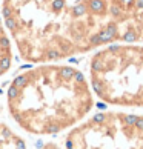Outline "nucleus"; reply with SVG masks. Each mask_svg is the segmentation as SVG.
Returning <instances> with one entry per match:
<instances>
[{
	"label": "nucleus",
	"mask_w": 143,
	"mask_h": 149,
	"mask_svg": "<svg viewBox=\"0 0 143 149\" xmlns=\"http://www.w3.org/2000/svg\"><path fill=\"white\" fill-rule=\"evenodd\" d=\"M96 104L88 77L66 63H40L22 71L6 89V109L22 131L37 137L68 132Z\"/></svg>",
	"instance_id": "nucleus-1"
},
{
	"label": "nucleus",
	"mask_w": 143,
	"mask_h": 149,
	"mask_svg": "<svg viewBox=\"0 0 143 149\" xmlns=\"http://www.w3.org/2000/svg\"><path fill=\"white\" fill-rule=\"evenodd\" d=\"M0 17L26 63H56L100 49L82 0H2Z\"/></svg>",
	"instance_id": "nucleus-2"
},
{
	"label": "nucleus",
	"mask_w": 143,
	"mask_h": 149,
	"mask_svg": "<svg viewBox=\"0 0 143 149\" xmlns=\"http://www.w3.org/2000/svg\"><path fill=\"white\" fill-rule=\"evenodd\" d=\"M88 81L102 103L143 111V45L115 43L94 51Z\"/></svg>",
	"instance_id": "nucleus-3"
},
{
	"label": "nucleus",
	"mask_w": 143,
	"mask_h": 149,
	"mask_svg": "<svg viewBox=\"0 0 143 149\" xmlns=\"http://www.w3.org/2000/svg\"><path fill=\"white\" fill-rule=\"evenodd\" d=\"M65 149H143V114L100 111L68 131Z\"/></svg>",
	"instance_id": "nucleus-4"
},
{
	"label": "nucleus",
	"mask_w": 143,
	"mask_h": 149,
	"mask_svg": "<svg viewBox=\"0 0 143 149\" xmlns=\"http://www.w3.org/2000/svg\"><path fill=\"white\" fill-rule=\"evenodd\" d=\"M94 15L102 46L143 45V0H83Z\"/></svg>",
	"instance_id": "nucleus-5"
},
{
	"label": "nucleus",
	"mask_w": 143,
	"mask_h": 149,
	"mask_svg": "<svg viewBox=\"0 0 143 149\" xmlns=\"http://www.w3.org/2000/svg\"><path fill=\"white\" fill-rule=\"evenodd\" d=\"M13 62H14L13 40H11L3 20L0 17V77H3L11 69Z\"/></svg>",
	"instance_id": "nucleus-6"
},
{
	"label": "nucleus",
	"mask_w": 143,
	"mask_h": 149,
	"mask_svg": "<svg viewBox=\"0 0 143 149\" xmlns=\"http://www.w3.org/2000/svg\"><path fill=\"white\" fill-rule=\"evenodd\" d=\"M0 149H28V143L11 125L0 121Z\"/></svg>",
	"instance_id": "nucleus-7"
},
{
	"label": "nucleus",
	"mask_w": 143,
	"mask_h": 149,
	"mask_svg": "<svg viewBox=\"0 0 143 149\" xmlns=\"http://www.w3.org/2000/svg\"><path fill=\"white\" fill-rule=\"evenodd\" d=\"M40 149H65V148H62V146H59L57 143H52V141H48V143H45Z\"/></svg>",
	"instance_id": "nucleus-8"
}]
</instances>
